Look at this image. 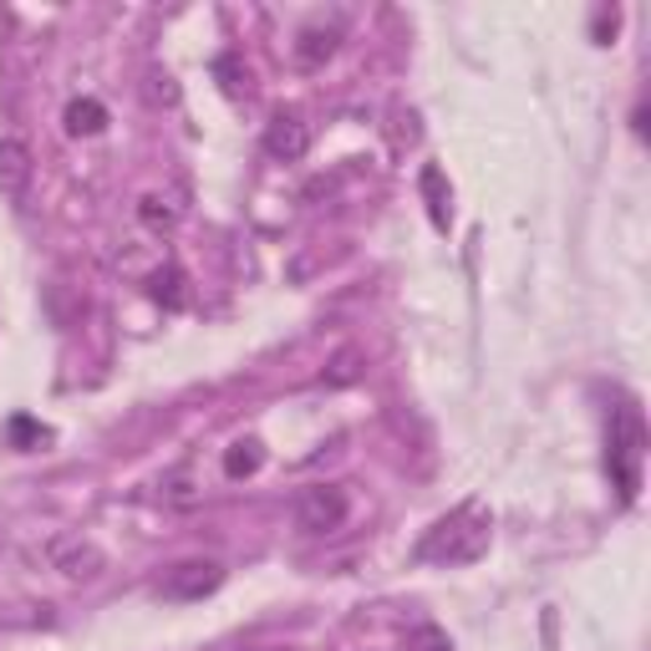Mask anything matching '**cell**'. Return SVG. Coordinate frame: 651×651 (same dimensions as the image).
Listing matches in <instances>:
<instances>
[{
    "label": "cell",
    "mask_w": 651,
    "mask_h": 651,
    "mask_svg": "<svg viewBox=\"0 0 651 651\" xmlns=\"http://www.w3.org/2000/svg\"><path fill=\"white\" fill-rule=\"evenodd\" d=\"M107 128V107L97 102V97H77V102H67V133L72 138H97Z\"/></svg>",
    "instance_id": "obj_9"
},
{
    "label": "cell",
    "mask_w": 651,
    "mask_h": 651,
    "mask_svg": "<svg viewBox=\"0 0 651 651\" xmlns=\"http://www.w3.org/2000/svg\"><path fill=\"white\" fill-rule=\"evenodd\" d=\"M641 464H647V417H641L637 398H621L611 408V423H606V468H611L621 504H637Z\"/></svg>",
    "instance_id": "obj_1"
},
{
    "label": "cell",
    "mask_w": 651,
    "mask_h": 651,
    "mask_svg": "<svg viewBox=\"0 0 651 651\" xmlns=\"http://www.w3.org/2000/svg\"><path fill=\"white\" fill-rule=\"evenodd\" d=\"M336 46H341V31L336 26H306L295 36V62L301 67H321V62H332Z\"/></svg>",
    "instance_id": "obj_8"
},
{
    "label": "cell",
    "mask_w": 651,
    "mask_h": 651,
    "mask_svg": "<svg viewBox=\"0 0 651 651\" xmlns=\"http://www.w3.org/2000/svg\"><path fill=\"white\" fill-rule=\"evenodd\" d=\"M11 433H15V443H31V438H46V433H41L36 423H26V417H15L11 423Z\"/></svg>",
    "instance_id": "obj_17"
},
{
    "label": "cell",
    "mask_w": 651,
    "mask_h": 651,
    "mask_svg": "<svg viewBox=\"0 0 651 651\" xmlns=\"http://www.w3.org/2000/svg\"><path fill=\"white\" fill-rule=\"evenodd\" d=\"M31 173H36V159L21 138H0V199L21 204L31 188Z\"/></svg>",
    "instance_id": "obj_5"
},
{
    "label": "cell",
    "mask_w": 651,
    "mask_h": 651,
    "mask_svg": "<svg viewBox=\"0 0 651 651\" xmlns=\"http://www.w3.org/2000/svg\"><path fill=\"white\" fill-rule=\"evenodd\" d=\"M219 585H225V571H219L214 560H184V565L163 571L159 596L163 600H204V596H214Z\"/></svg>",
    "instance_id": "obj_4"
},
{
    "label": "cell",
    "mask_w": 651,
    "mask_h": 651,
    "mask_svg": "<svg viewBox=\"0 0 651 651\" xmlns=\"http://www.w3.org/2000/svg\"><path fill=\"white\" fill-rule=\"evenodd\" d=\"M148 295H153V301H163V306H184V270L159 265L153 275H148Z\"/></svg>",
    "instance_id": "obj_11"
},
{
    "label": "cell",
    "mask_w": 651,
    "mask_h": 651,
    "mask_svg": "<svg viewBox=\"0 0 651 651\" xmlns=\"http://www.w3.org/2000/svg\"><path fill=\"white\" fill-rule=\"evenodd\" d=\"M260 464H265V448L254 438H240L235 448L225 453V474L229 479H250V474H260Z\"/></svg>",
    "instance_id": "obj_10"
},
{
    "label": "cell",
    "mask_w": 651,
    "mask_h": 651,
    "mask_svg": "<svg viewBox=\"0 0 651 651\" xmlns=\"http://www.w3.org/2000/svg\"><path fill=\"white\" fill-rule=\"evenodd\" d=\"M138 219H143L148 229H173L178 225V204L163 199V194H143V199H138Z\"/></svg>",
    "instance_id": "obj_12"
},
{
    "label": "cell",
    "mask_w": 651,
    "mask_h": 651,
    "mask_svg": "<svg viewBox=\"0 0 651 651\" xmlns=\"http://www.w3.org/2000/svg\"><path fill=\"white\" fill-rule=\"evenodd\" d=\"M423 194H427V209L438 225H448V194H443V173L438 169H423Z\"/></svg>",
    "instance_id": "obj_13"
},
{
    "label": "cell",
    "mask_w": 651,
    "mask_h": 651,
    "mask_svg": "<svg viewBox=\"0 0 651 651\" xmlns=\"http://www.w3.org/2000/svg\"><path fill=\"white\" fill-rule=\"evenodd\" d=\"M616 21H621L616 11H596V41H600V46H606V36L616 31Z\"/></svg>",
    "instance_id": "obj_16"
},
{
    "label": "cell",
    "mask_w": 651,
    "mask_h": 651,
    "mask_svg": "<svg viewBox=\"0 0 651 651\" xmlns=\"http://www.w3.org/2000/svg\"><path fill=\"white\" fill-rule=\"evenodd\" d=\"M306 148H311V128L295 112H275V118L265 122V153L280 163H295V159H306Z\"/></svg>",
    "instance_id": "obj_6"
},
{
    "label": "cell",
    "mask_w": 651,
    "mask_h": 651,
    "mask_svg": "<svg viewBox=\"0 0 651 651\" xmlns=\"http://www.w3.org/2000/svg\"><path fill=\"white\" fill-rule=\"evenodd\" d=\"M484 550H489V514L479 504H458L417 540V560H433V565H468Z\"/></svg>",
    "instance_id": "obj_2"
},
{
    "label": "cell",
    "mask_w": 651,
    "mask_h": 651,
    "mask_svg": "<svg viewBox=\"0 0 651 651\" xmlns=\"http://www.w3.org/2000/svg\"><path fill=\"white\" fill-rule=\"evenodd\" d=\"M412 641H417V651H453V641L443 637L438 626H417V637Z\"/></svg>",
    "instance_id": "obj_14"
},
{
    "label": "cell",
    "mask_w": 651,
    "mask_h": 651,
    "mask_svg": "<svg viewBox=\"0 0 651 651\" xmlns=\"http://www.w3.org/2000/svg\"><path fill=\"white\" fill-rule=\"evenodd\" d=\"M346 509H351V499H346L341 484H316V489L301 493V504H295V524L306 534H332L346 524Z\"/></svg>",
    "instance_id": "obj_3"
},
{
    "label": "cell",
    "mask_w": 651,
    "mask_h": 651,
    "mask_svg": "<svg viewBox=\"0 0 651 651\" xmlns=\"http://www.w3.org/2000/svg\"><path fill=\"white\" fill-rule=\"evenodd\" d=\"M351 377H357V357H351V351H341V357H336V372H332V382H336V387H346V382H351Z\"/></svg>",
    "instance_id": "obj_15"
},
{
    "label": "cell",
    "mask_w": 651,
    "mask_h": 651,
    "mask_svg": "<svg viewBox=\"0 0 651 651\" xmlns=\"http://www.w3.org/2000/svg\"><path fill=\"white\" fill-rule=\"evenodd\" d=\"M52 565L67 575V581H93V575L102 571V550L77 540V534H62V540H52Z\"/></svg>",
    "instance_id": "obj_7"
}]
</instances>
